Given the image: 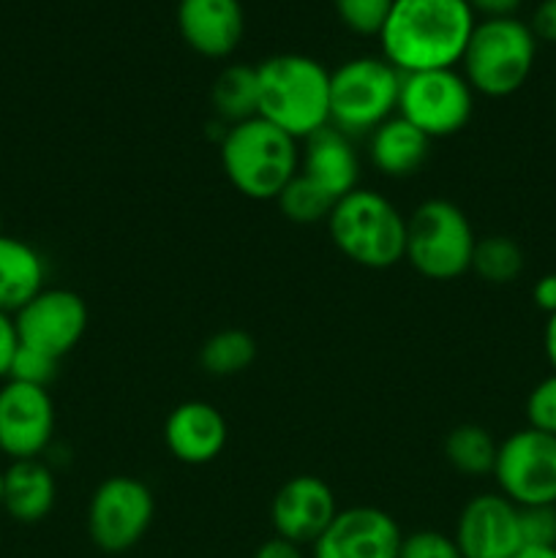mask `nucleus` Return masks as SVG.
I'll list each match as a JSON object with an SVG mask.
<instances>
[{"label": "nucleus", "mask_w": 556, "mask_h": 558, "mask_svg": "<svg viewBox=\"0 0 556 558\" xmlns=\"http://www.w3.org/2000/svg\"><path fill=\"white\" fill-rule=\"evenodd\" d=\"M474 25L467 0H396L376 38L401 74L456 69Z\"/></svg>", "instance_id": "obj_1"}, {"label": "nucleus", "mask_w": 556, "mask_h": 558, "mask_svg": "<svg viewBox=\"0 0 556 558\" xmlns=\"http://www.w3.org/2000/svg\"><path fill=\"white\" fill-rule=\"evenodd\" d=\"M259 118L294 140L330 125V71L309 54L283 52L256 65Z\"/></svg>", "instance_id": "obj_2"}, {"label": "nucleus", "mask_w": 556, "mask_h": 558, "mask_svg": "<svg viewBox=\"0 0 556 558\" xmlns=\"http://www.w3.org/2000/svg\"><path fill=\"white\" fill-rule=\"evenodd\" d=\"M221 167L243 196L276 202L300 169L298 140L256 114L223 131Z\"/></svg>", "instance_id": "obj_3"}, {"label": "nucleus", "mask_w": 556, "mask_h": 558, "mask_svg": "<svg viewBox=\"0 0 556 558\" xmlns=\"http://www.w3.org/2000/svg\"><path fill=\"white\" fill-rule=\"evenodd\" d=\"M327 232L333 245L365 270H387L407 256V216L379 191L354 189L338 199Z\"/></svg>", "instance_id": "obj_4"}, {"label": "nucleus", "mask_w": 556, "mask_h": 558, "mask_svg": "<svg viewBox=\"0 0 556 558\" xmlns=\"http://www.w3.org/2000/svg\"><path fill=\"white\" fill-rule=\"evenodd\" d=\"M537 38L518 16L480 20L463 49V80L474 96L507 98L521 90L532 76Z\"/></svg>", "instance_id": "obj_5"}, {"label": "nucleus", "mask_w": 556, "mask_h": 558, "mask_svg": "<svg viewBox=\"0 0 556 558\" xmlns=\"http://www.w3.org/2000/svg\"><path fill=\"white\" fill-rule=\"evenodd\" d=\"M474 229L450 199H425L407 218L403 259L428 281H456L472 267Z\"/></svg>", "instance_id": "obj_6"}, {"label": "nucleus", "mask_w": 556, "mask_h": 558, "mask_svg": "<svg viewBox=\"0 0 556 558\" xmlns=\"http://www.w3.org/2000/svg\"><path fill=\"white\" fill-rule=\"evenodd\" d=\"M403 74L385 58H352L330 71V125L347 136L371 134L398 114Z\"/></svg>", "instance_id": "obj_7"}, {"label": "nucleus", "mask_w": 556, "mask_h": 558, "mask_svg": "<svg viewBox=\"0 0 556 558\" xmlns=\"http://www.w3.org/2000/svg\"><path fill=\"white\" fill-rule=\"evenodd\" d=\"M398 114L428 140H445L467 129L474 114V90L456 69L403 74Z\"/></svg>", "instance_id": "obj_8"}, {"label": "nucleus", "mask_w": 556, "mask_h": 558, "mask_svg": "<svg viewBox=\"0 0 556 558\" xmlns=\"http://www.w3.org/2000/svg\"><path fill=\"white\" fill-rule=\"evenodd\" d=\"M156 499L142 480L114 474L104 480L87 505V534L104 554H125L153 526Z\"/></svg>", "instance_id": "obj_9"}, {"label": "nucleus", "mask_w": 556, "mask_h": 558, "mask_svg": "<svg viewBox=\"0 0 556 558\" xmlns=\"http://www.w3.org/2000/svg\"><path fill=\"white\" fill-rule=\"evenodd\" d=\"M494 480L516 507L556 505V436L521 428L499 441Z\"/></svg>", "instance_id": "obj_10"}, {"label": "nucleus", "mask_w": 556, "mask_h": 558, "mask_svg": "<svg viewBox=\"0 0 556 558\" xmlns=\"http://www.w3.org/2000/svg\"><path fill=\"white\" fill-rule=\"evenodd\" d=\"M87 303L71 289L44 287L27 305L14 314L16 341L36 352L63 360L74 352L87 332Z\"/></svg>", "instance_id": "obj_11"}, {"label": "nucleus", "mask_w": 556, "mask_h": 558, "mask_svg": "<svg viewBox=\"0 0 556 558\" xmlns=\"http://www.w3.org/2000/svg\"><path fill=\"white\" fill-rule=\"evenodd\" d=\"M55 436V403L44 387L5 379L0 387V452L9 461H31Z\"/></svg>", "instance_id": "obj_12"}, {"label": "nucleus", "mask_w": 556, "mask_h": 558, "mask_svg": "<svg viewBox=\"0 0 556 558\" xmlns=\"http://www.w3.org/2000/svg\"><path fill=\"white\" fill-rule=\"evenodd\" d=\"M463 558H512L523 548L521 510L501 494H480L463 505L456 526Z\"/></svg>", "instance_id": "obj_13"}, {"label": "nucleus", "mask_w": 556, "mask_h": 558, "mask_svg": "<svg viewBox=\"0 0 556 558\" xmlns=\"http://www.w3.org/2000/svg\"><path fill=\"white\" fill-rule=\"evenodd\" d=\"M401 529L379 507L338 510L330 526L311 545L314 558H398Z\"/></svg>", "instance_id": "obj_14"}, {"label": "nucleus", "mask_w": 556, "mask_h": 558, "mask_svg": "<svg viewBox=\"0 0 556 558\" xmlns=\"http://www.w3.org/2000/svg\"><path fill=\"white\" fill-rule=\"evenodd\" d=\"M338 515L336 494L314 474L289 477L270 501V523L278 537L294 545H314Z\"/></svg>", "instance_id": "obj_15"}, {"label": "nucleus", "mask_w": 556, "mask_h": 558, "mask_svg": "<svg viewBox=\"0 0 556 558\" xmlns=\"http://www.w3.org/2000/svg\"><path fill=\"white\" fill-rule=\"evenodd\" d=\"M178 31L185 47L202 58H229L243 41V5L240 0H178Z\"/></svg>", "instance_id": "obj_16"}, {"label": "nucleus", "mask_w": 556, "mask_h": 558, "mask_svg": "<svg viewBox=\"0 0 556 558\" xmlns=\"http://www.w3.org/2000/svg\"><path fill=\"white\" fill-rule=\"evenodd\" d=\"M229 439L223 414L207 401H185L169 412L164 423V445L174 461L205 466L216 461Z\"/></svg>", "instance_id": "obj_17"}, {"label": "nucleus", "mask_w": 556, "mask_h": 558, "mask_svg": "<svg viewBox=\"0 0 556 558\" xmlns=\"http://www.w3.org/2000/svg\"><path fill=\"white\" fill-rule=\"evenodd\" d=\"M300 172L336 202L352 194L354 189H360V158L352 136L333 125L305 136L303 150H300Z\"/></svg>", "instance_id": "obj_18"}, {"label": "nucleus", "mask_w": 556, "mask_h": 558, "mask_svg": "<svg viewBox=\"0 0 556 558\" xmlns=\"http://www.w3.org/2000/svg\"><path fill=\"white\" fill-rule=\"evenodd\" d=\"M431 140L420 129H414L401 114H392L390 120L371 131L368 158L371 167L385 178H409L428 161Z\"/></svg>", "instance_id": "obj_19"}, {"label": "nucleus", "mask_w": 556, "mask_h": 558, "mask_svg": "<svg viewBox=\"0 0 556 558\" xmlns=\"http://www.w3.org/2000/svg\"><path fill=\"white\" fill-rule=\"evenodd\" d=\"M58 483L47 463L38 458L11 461L3 472V510L16 523H38L52 512Z\"/></svg>", "instance_id": "obj_20"}, {"label": "nucleus", "mask_w": 556, "mask_h": 558, "mask_svg": "<svg viewBox=\"0 0 556 558\" xmlns=\"http://www.w3.org/2000/svg\"><path fill=\"white\" fill-rule=\"evenodd\" d=\"M47 281V262L31 243L0 232V311L14 316Z\"/></svg>", "instance_id": "obj_21"}, {"label": "nucleus", "mask_w": 556, "mask_h": 558, "mask_svg": "<svg viewBox=\"0 0 556 558\" xmlns=\"http://www.w3.org/2000/svg\"><path fill=\"white\" fill-rule=\"evenodd\" d=\"M213 109L229 125L243 123L259 114V85H256V65L232 63L213 80L210 90Z\"/></svg>", "instance_id": "obj_22"}, {"label": "nucleus", "mask_w": 556, "mask_h": 558, "mask_svg": "<svg viewBox=\"0 0 556 558\" xmlns=\"http://www.w3.org/2000/svg\"><path fill=\"white\" fill-rule=\"evenodd\" d=\"M496 452H499V441L483 425L463 423L445 436V461L463 477L494 474Z\"/></svg>", "instance_id": "obj_23"}, {"label": "nucleus", "mask_w": 556, "mask_h": 558, "mask_svg": "<svg viewBox=\"0 0 556 558\" xmlns=\"http://www.w3.org/2000/svg\"><path fill=\"white\" fill-rule=\"evenodd\" d=\"M256 354H259V349H256V341L251 332L238 330V327H227V330L213 332L202 343L200 365L205 374L218 376V379H229V376H238L243 371H249Z\"/></svg>", "instance_id": "obj_24"}, {"label": "nucleus", "mask_w": 556, "mask_h": 558, "mask_svg": "<svg viewBox=\"0 0 556 558\" xmlns=\"http://www.w3.org/2000/svg\"><path fill=\"white\" fill-rule=\"evenodd\" d=\"M523 248L512 238L505 234H488V238H480L474 243L472 254V267L469 270L485 283H494V287H507V283L516 281L523 272Z\"/></svg>", "instance_id": "obj_25"}, {"label": "nucleus", "mask_w": 556, "mask_h": 558, "mask_svg": "<svg viewBox=\"0 0 556 558\" xmlns=\"http://www.w3.org/2000/svg\"><path fill=\"white\" fill-rule=\"evenodd\" d=\"M278 210L283 213V218L300 227H314V223H327L336 199L330 194L319 189L316 183H311L303 172L298 169L292 180L283 185V191L278 194Z\"/></svg>", "instance_id": "obj_26"}, {"label": "nucleus", "mask_w": 556, "mask_h": 558, "mask_svg": "<svg viewBox=\"0 0 556 558\" xmlns=\"http://www.w3.org/2000/svg\"><path fill=\"white\" fill-rule=\"evenodd\" d=\"M396 0H333L338 20L358 36H379Z\"/></svg>", "instance_id": "obj_27"}, {"label": "nucleus", "mask_w": 556, "mask_h": 558, "mask_svg": "<svg viewBox=\"0 0 556 558\" xmlns=\"http://www.w3.org/2000/svg\"><path fill=\"white\" fill-rule=\"evenodd\" d=\"M58 365L60 360L49 357V354L44 352H36V349L31 347H22L20 343L14 357H11L9 376H5V379L20 381V385L44 387V390H47V387L55 381V376H58Z\"/></svg>", "instance_id": "obj_28"}, {"label": "nucleus", "mask_w": 556, "mask_h": 558, "mask_svg": "<svg viewBox=\"0 0 556 558\" xmlns=\"http://www.w3.org/2000/svg\"><path fill=\"white\" fill-rule=\"evenodd\" d=\"M523 548H556V505L518 507Z\"/></svg>", "instance_id": "obj_29"}, {"label": "nucleus", "mask_w": 556, "mask_h": 558, "mask_svg": "<svg viewBox=\"0 0 556 558\" xmlns=\"http://www.w3.org/2000/svg\"><path fill=\"white\" fill-rule=\"evenodd\" d=\"M527 423L529 428L556 436V374L545 376L529 390Z\"/></svg>", "instance_id": "obj_30"}, {"label": "nucleus", "mask_w": 556, "mask_h": 558, "mask_svg": "<svg viewBox=\"0 0 556 558\" xmlns=\"http://www.w3.org/2000/svg\"><path fill=\"white\" fill-rule=\"evenodd\" d=\"M398 558H463L456 539L434 529H420L407 534L398 548Z\"/></svg>", "instance_id": "obj_31"}, {"label": "nucleus", "mask_w": 556, "mask_h": 558, "mask_svg": "<svg viewBox=\"0 0 556 558\" xmlns=\"http://www.w3.org/2000/svg\"><path fill=\"white\" fill-rule=\"evenodd\" d=\"M529 27H532L537 41L556 44V0H543V3L534 9Z\"/></svg>", "instance_id": "obj_32"}, {"label": "nucleus", "mask_w": 556, "mask_h": 558, "mask_svg": "<svg viewBox=\"0 0 556 558\" xmlns=\"http://www.w3.org/2000/svg\"><path fill=\"white\" fill-rule=\"evenodd\" d=\"M16 347H20V341H16L14 316L0 311V379L9 376V365H11V357H14Z\"/></svg>", "instance_id": "obj_33"}, {"label": "nucleus", "mask_w": 556, "mask_h": 558, "mask_svg": "<svg viewBox=\"0 0 556 558\" xmlns=\"http://www.w3.org/2000/svg\"><path fill=\"white\" fill-rule=\"evenodd\" d=\"M467 3L474 11V16L483 14L485 20H496V16H516L523 0H467Z\"/></svg>", "instance_id": "obj_34"}, {"label": "nucleus", "mask_w": 556, "mask_h": 558, "mask_svg": "<svg viewBox=\"0 0 556 558\" xmlns=\"http://www.w3.org/2000/svg\"><path fill=\"white\" fill-rule=\"evenodd\" d=\"M532 300L545 316L556 314V272H548V276H543L537 283H534Z\"/></svg>", "instance_id": "obj_35"}, {"label": "nucleus", "mask_w": 556, "mask_h": 558, "mask_svg": "<svg viewBox=\"0 0 556 558\" xmlns=\"http://www.w3.org/2000/svg\"><path fill=\"white\" fill-rule=\"evenodd\" d=\"M254 558H303V550H300V545L289 543V539L283 537H270L265 539V543L256 548Z\"/></svg>", "instance_id": "obj_36"}, {"label": "nucleus", "mask_w": 556, "mask_h": 558, "mask_svg": "<svg viewBox=\"0 0 556 558\" xmlns=\"http://www.w3.org/2000/svg\"><path fill=\"white\" fill-rule=\"evenodd\" d=\"M543 349H545V360L551 363L556 374V314H551L545 319V330H543Z\"/></svg>", "instance_id": "obj_37"}, {"label": "nucleus", "mask_w": 556, "mask_h": 558, "mask_svg": "<svg viewBox=\"0 0 556 558\" xmlns=\"http://www.w3.org/2000/svg\"><path fill=\"white\" fill-rule=\"evenodd\" d=\"M512 558H556V548H521Z\"/></svg>", "instance_id": "obj_38"}, {"label": "nucleus", "mask_w": 556, "mask_h": 558, "mask_svg": "<svg viewBox=\"0 0 556 558\" xmlns=\"http://www.w3.org/2000/svg\"><path fill=\"white\" fill-rule=\"evenodd\" d=\"M0 510H3V472H0Z\"/></svg>", "instance_id": "obj_39"}]
</instances>
